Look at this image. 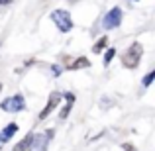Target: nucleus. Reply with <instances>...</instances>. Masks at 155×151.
Masks as SVG:
<instances>
[{
    "label": "nucleus",
    "mask_w": 155,
    "mask_h": 151,
    "mask_svg": "<svg viewBox=\"0 0 155 151\" xmlns=\"http://www.w3.org/2000/svg\"><path fill=\"white\" fill-rule=\"evenodd\" d=\"M153 79H155V71H149L147 75L143 77V80H141V83H143V87H149V84L153 83Z\"/></svg>",
    "instance_id": "obj_13"
},
{
    "label": "nucleus",
    "mask_w": 155,
    "mask_h": 151,
    "mask_svg": "<svg viewBox=\"0 0 155 151\" xmlns=\"http://www.w3.org/2000/svg\"><path fill=\"white\" fill-rule=\"evenodd\" d=\"M51 137H53V132H51V130L47 133H34L31 143H30V151H45Z\"/></svg>",
    "instance_id": "obj_5"
},
{
    "label": "nucleus",
    "mask_w": 155,
    "mask_h": 151,
    "mask_svg": "<svg viewBox=\"0 0 155 151\" xmlns=\"http://www.w3.org/2000/svg\"><path fill=\"white\" fill-rule=\"evenodd\" d=\"M88 65H91V63H88V59H87V57H79V59H77L73 65H69L67 69H69V71H77V69H87Z\"/></svg>",
    "instance_id": "obj_9"
},
{
    "label": "nucleus",
    "mask_w": 155,
    "mask_h": 151,
    "mask_svg": "<svg viewBox=\"0 0 155 151\" xmlns=\"http://www.w3.org/2000/svg\"><path fill=\"white\" fill-rule=\"evenodd\" d=\"M114 55H116V49H114V47H110V49H108V51L104 53V67H108V65L112 63Z\"/></svg>",
    "instance_id": "obj_12"
},
{
    "label": "nucleus",
    "mask_w": 155,
    "mask_h": 151,
    "mask_svg": "<svg viewBox=\"0 0 155 151\" xmlns=\"http://www.w3.org/2000/svg\"><path fill=\"white\" fill-rule=\"evenodd\" d=\"M122 18H124V14H122V8L114 6L112 10H108V14H106L104 20H102L104 30H114V28H118V26L122 24Z\"/></svg>",
    "instance_id": "obj_4"
},
{
    "label": "nucleus",
    "mask_w": 155,
    "mask_h": 151,
    "mask_svg": "<svg viewBox=\"0 0 155 151\" xmlns=\"http://www.w3.org/2000/svg\"><path fill=\"white\" fill-rule=\"evenodd\" d=\"M122 147H124L126 151H137V149H136V147H134V145H132V143H122Z\"/></svg>",
    "instance_id": "obj_14"
},
{
    "label": "nucleus",
    "mask_w": 155,
    "mask_h": 151,
    "mask_svg": "<svg viewBox=\"0 0 155 151\" xmlns=\"http://www.w3.org/2000/svg\"><path fill=\"white\" fill-rule=\"evenodd\" d=\"M0 92H2V83H0Z\"/></svg>",
    "instance_id": "obj_17"
},
{
    "label": "nucleus",
    "mask_w": 155,
    "mask_h": 151,
    "mask_svg": "<svg viewBox=\"0 0 155 151\" xmlns=\"http://www.w3.org/2000/svg\"><path fill=\"white\" fill-rule=\"evenodd\" d=\"M16 132H18V124H14V122H12V124H8L6 128H4L2 132H0V145H2L4 141H8V140H10V137L14 136Z\"/></svg>",
    "instance_id": "obj_8"
},
{
    "label": "nucleus",
    "mask_w": 155,
    "mask_h": 151,
    "mask_svg": "<svg viewBox=\"0 0 155 151\" xmlns=\"http://www.w3.org/2000/svg\"><path fill=\"white\" fill-rule=\"evenodd\" d=\"M0 108H2L4 112H8V114L22 112V110L26 108V102H24V96H22V94H16V96H10V98L2 100Z\"/></svg>",
    "instance_id": "obj_3"
},
{
    "label": "nucleus",
    "mask_w": 155,
    "mask_h": 151,
    "mask_svg": "<svg viewBox=\"0 0 155 151\" xmlns=\"http://www.w3.org/2000/svg\"><path fill=\"white\" fill-rule=\"evenodd\" d=\"M0 149H2V145H0Z\"/></svg>",
    "instance_id": "obj_18"
},
{
    "label": "nucleus",
    "mask_w": 155,
    "mask_h": 151,
    "mask_svg": "<svg viewBox=\"0 0 155 151\" xmlns=\"http://www.w3.org/2000/svg\"><path fill=\"white\" fill-rule=\"evenodd\" d=\"M61 98H65V102H67V104H65L63 110L59 112V120H65V118L69 116V112H71L73 104H75V94H73V92H65V94H61Z\"/></svg>",
    "instance_id": "obj_7"
},
{
    "label": "nucleus",
    "mask_w": 155,
    "mask_h": 151,
    "mask_svg": "<svg viewBox=\"0 0 155 151\" xmlns=\"http://www.w3.org/2000/svg\"><path fill=\"white\" fill-rule=\"evenodd\" d=\"M106 45H108V35H102V38H100L98 41H96L94 45H92V53H100Z\"/></svg>",
    "instance_id": "obj_11"
},
{
    "label": "nucleus",
    "mask_w": 155,
    "mask_h": 151,
    "mask_svg": "<svg viewBox=\"0 0 155 151\" xmlns=\"http://www.w3.org/2000/svg\"><path fill=\"white\" fill-rule=\"evenodd\" d=\"M53 73H55V75H59V73H61V69L57 67V65H53Z\"/></svg>",
    "instance_id": "obj_16"
},
{
    "label": "nucleus",
    "mask_w": 155,
    "mask_h": 151,
    "mask_svg": "<svg viewBox=\"0 0 155 151\" xmlns=\"http://www.w3.org/2000/svg\"><path fill=\"white\" fill-rule=\"evenodd\" d=\"M141 55H143V47H141V43L140 41L132 43V45H130V49L122 55V65H124L126 69H136L137 65H140Z\"/></svg>",
    "instance_id": "obj_1"
},
{
    "label": "nucleus",
    "mask_w": 155,
    "mask_h": 151,
    "mask_svg": "<svg viewBox=\"0 0 155 151\" xmlns=\"http://www.w3.org/2000/svg\"><path fill=\"white\" fill-rule=\"evenodd\" d=\"M31 137H34V133H28V136L14 147V151H26L28 147H30V143H31Z\"/></svg>",
    "instance_id": "obj_10"
},
{
    "label": "nucleus",
    "mask_w": 155,
    "mask_h": 151,
    "mask_svg": "<svg viewBox=\"0 0 155 151\" xmlns=\"http://www.w3.org/2000/svg\"><path fill=\"white\" fill-rule=\"evenodd\" d=\"M59 102H61V92H51V96H49V100H47L45 108L39 112V120H45V118L51 114V110L57 108V104H59Z\"/></svg>",
    "instance_id": "obj_6"
},
{
    "label": "nucleus",
    "mask_w": 155,
    "mask_h": 151,
    "mask_svg": "<svg viewBox=\"0 0 155 151\" xmlns=\"http://www.w3.org/2000/svg\"><path fill=\"white\" fill-rule=\"evenodd\" d=\"M51 20H53V24L59 28L61 34H67V31L73 30V20H71V14H69L67 10H61V8L53 10L51 12Z\"/></svg>",
    "instance_id": "obj_2"
},
{
    "label": "nucleus",
    "mask_w": 155,
    "mask_h": 151,
    "mask_svg": "<svg viewBox=\"0 0 155 151\" xmlns=\"http://www.w3.org/2000/svg\"><path fill=\"white\" fill-rule=\"evenodd\" d=\"M10 2H14V0H0V6H8Z\"/></svg>",
    "instance_id": "obj_15"
}]
</instances>
